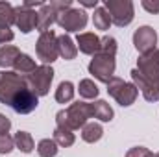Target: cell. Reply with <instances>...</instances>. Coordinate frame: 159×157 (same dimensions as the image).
<instances>
[{"instance_id": "1", "label": "cell", "mask_w": 159, "mask_h": 157, "mask_svg": "<svg viewBox=\"0 0 159 157\" xmlns=\"http://www.w3.org/2000/svg\"><path fill=\"white\" fill-rule=\"evenodd\" d=\"M131 79L137 89H141L144 100H159V52L154 50L146 56H141L137 69L131 70Z\"/></svg>"}, {"instance_id": "2", "label": "cell", "mask_w": 159, "mask_h": 157, "mask_svg": "<svg viewBox=\"0 0 159 157\" xmlns=\"http://www.w3.org/2000/svg\"><path fill=\"white\" fill-rule=\"evenodd\" d=\"M91 117H93V107H91V104H87V102H80L78 100L76 104L69 105L67 109L57 111V115H56V122H57V128H63V129L74 131V129L83 128Z\"/></svg>"}, {"instance_id": "3", "label": "cell", "mask_w": 159, "mask_h": 157, "mask_svg": "<svg viewBox=\"0 0 159 157\" xmlns=\"http://www.w3.org/2000/svg\"><path fill=\"white\" fill-rule=\"evenodd\" d=\"M26 79L24 76L17 74V72H2L0 74V104L4 105H11V100L22 91L26 89Z\"/></svg>"}, {"instance_id": "4", "label": "cell", "mask_w": 159, "mask_h": 157, "mask_svg": "<svg viewBox=\"0 0 159 157\" xmlns=\"http://www.w3.org/2000/svg\"><path fill=\"white\" fill-rule=\"evenodd\" d=\"M115 56L107 54V52H98L96 56H93L91 63H89V74H93L94 78L102 83H109V79L115 74Z\"/></svg>"}, {"instance_id": "5", "label": "cell", "mask_w": 159, "mask_h": 157, "mask_svg": "<svg viewBox=\"0 0 159 157\" xmlns=\"http://www.w3.org/2000/svg\"><path fill=\"white\" fill-rule=\"evenodd\" d=\"M107 94L113 96L122 107H128V105H131L137 100L139 89L133 83H128L122 78L113 76V78L109 79V83H107Z\"/></svg>"}, {"instance_id": "6", "label": "cell", "mask_w": 159, "mask_h": 157, "mask_svg": "<svg viewBox=\"0 0 159 157\" xmlns=\"http://www.w3.org/2000/svg\"><path fill=\"white\" fill-rule=\"evenodd\" d=\"M104 7L107 9L111 22L119 28L128 26L133 20V2L131 0H104Z\"/></svg>"}, {"instance_id": "7", "label": "cell", "mask_w": 159, "mask_h": 157, "mask_svg": "<svg viewBox=\"0 0 159 157\" xmlns=\"http://www.w3.org/2000/svg\"><path fill=\"white\" fill-rule=\"evenodd\" d=\"M69 7H72V0H54L50 4H44L37 11V15H39V19H37V30H39L41 34L48 32L50 26L56 22L57 15L61 11L69 9Z\"/></svg>"}, {"instance_id": "8", "label": "cell", "mask_w": 159, "mask_h": 157, "mask_svg": "<svg viewBox=\"0 0 159 157\" xmlns=\"http://www.w3.org/2000/svg\"><path fill=\"white\" fill-rule=\"evenodd\" d=\"M26 79V85L37 94V96H46L48 91H50V83L54 79V70L50 65H41L37 67L32 74L24 76Z\"/></svg>"}, {"instance_id": "9", "label": "cell", "mask_w": 159, "mask_h": 157, "mask_svg": "<svg viewBox=\"0 0 159 157\" xmlns=\"http://www.w3.org/2000/svg\"><path fill=\"white\" fill-rule=\"evenodd\" d=\"M35 52H37V57L44 65H52L57 57H59V48H57V35L48 30L44 34H41L37 44H35Z\"/></svg>"}, {"instance_id": "10", "label": "cell", "mask_w": 159, "mask_h": 157, "mask_svg": "<svg viewBox=\"0 0 159 157\" xmlns=\"http://www.w3.org/2000/svg\"><path fill=\"white\" fill-rule=\"evenodd\" d=\"M56 22L65 32H80V30H83L87 26V13L83 9L69 7V9H65V11H61L57 15Z\"/></svg>"}, {"instance_id": "11", "label": "cell", "mask_w": 159, "mask_h": 157, "mask_svg": "<svg viewBox=\"0 0 159 157\" xmlns=\"http://www.w3.org/2000/svg\"><path fill=\"white\" fill-rule=\"evenodd\" d=\"M133 44L137 48V52L141 56H146L150 52L156 50V44H157V34L154 28L150 26H141L135 30L133 34Z\"/></svg>"}, {"instance_id": "12", "label": "cell", "mask_w": 159, "mask_h": 157, "mask_svg": "<svg viewBox=\"0 0 159 157\" xmlns=\"http://www.w3.org/2000/svg\"><path fill=\"white\" fill-rule=\"evenodd\" d=\"M37 105H39V96H37L30 87H26V89H22V91L11 100V105H9V107H11L15 113H19V115H28V113L35 111Z\"/></svg>"}, {"instance_id": "13", "label": "cell", "mask_w": 159, "mask_h": 157, "mask_svg": "<svg viewBox=\"0 0 159 157\" xmlns=\"http://www.w3.org/2000/svg\"><path fill=\"white\" fill-rule=\"evenodd\" d=\"M37 11L32 7H26L24 4L15 7V26L22 34H30L32 30H37Z\"/></svg>"}, {"instance_id": "14", "label": "cell", "mask_w": 159, "mask_h": 157, "mask_svg": "<svg viewBox=\"0 0 159 157\" xmlns=\"http://www.w3.org/2000/svg\"><path fill=\"white\" fill-rule=\"evenodd\" d=\"M76 44H78L80 52L81 54H87V56H96L100 52V37L94 35V34H91V32L78 34Z\"/></svg>"}, {"instance_id": "15", "label": "cell", "mask_w": 159, "mask_h": 157, "mask_svg": "<svg viewBox=\"0 0 159 157\" xmlns=\"http://www.w3.org/2000/svg\"><path fill=\"white\" fill-rule=\"evenodd\" d=\"M57 48H59V56L67 61L74 59L78 54V46L74 44V41L70 39L69 35H59L57 37Z\"/></svg>"}, {"instance_id": "16", "label": "cell", "mask_w": 159, "mask_h": 157, "mask_svg": "<svg viewBox=\"0 0 159 157\" xmlns=\"http://www.w3.org/2000/svg\"><path fill=\"white\" fill-rule=\"evenodd\" d=\"M93 107V117L102 120V122H111L115 113H113V107L106 102V100H96L94 104H91Z\"/></svg>"}, {"instance_id": "17", "label": "cell", "mask_w": 159, "mask_h": 157, "mask_svg": "<svg viewBox=\"0 0 159 157\" xmlns=\"http://www.w3.org/2000/svg\"><path fill=\"white\" fill-rule=\"evenodd\" d=\"M19 56H20V50H19L17 46H11V44L2 46V48H0V67H2V69L13 67Z\"/></svg>"}, {"instance_id": "18", "label": "cell", "mask_w": 159, "mask_h": 157, "mask_svg": "<svg viewBox=\"0 0 159 157\" xmlns=\"http://www.w3.org/2000/svg\"><path fill=\"white\" fill-rule=\"evenodd\" d=\"M13 69H15V72L17 74H24V76H28V74H32L35 69H37V65H35V61L28 56V54H20L19 57H17V61H15V65H13Z\"/></svg>"}, {"instance_id": "19", "label": "cell", "mask_w": 159, "mask_h": 157, "mask_svg": "<svg viewBox=\"0 0 159 157\" xmlns=\"http://www.w3.org/2000/svg\"><path fill=\"white\" fill-rule=\"evenodd\" d=\"M102 135H104V129H102V126L96 124V122H89V124H85V126L81 128V139H83L85 142H91V144H93V142L100 141Z\"/></svg>"}, {"instance_id": "20", "label": "cell", "mask_w": 159, "mask_h": 157, "mask_svg": "<svg viewBox=\"0 0 159 157\" xmlns=\"http://www.w3.org/2000/svg\"><path fill=\"white\" fill-rule=\"evenodd\" d=\"M93 22H94V28H96V30H102V32L109 30V26L113 24V22H111V17H109V13H107L106 7H96V9H94Z\"/></svg>"}, {"instance_id": "21", "label": "cell", "mask_w": 159, "mask_h": 157, "mask_svg": "<svg viewBox=\"0 0 159 157\" xmlns=\"http://www.w3.org/2000/svg\"><path fill=\"white\" fill-rule=\"evenodd\" d=\"M72 98H74V85L70 81H61L59 87L56 89V102L69 104Z\"/></svg>"}, {"instance_id": "22", "label": "cell", "mask_w": 159, "mask_h": 157, "mask_svg": "<svg viewBox=\"0 0 159 157\" xmlns=\"http://www.w3.org/2000/svg\"><path fill=\"white\" fill-rule=\"evenodd\" d=\"M13 141H15V146L20 150V152H24V154H30V152H34V137L28 133V131H19L15 137H13Z\"/></svg>"}, {"instance_id": "23", "label": "cell", "mask_w": 159, "mask_h": 157, "mask_svg": "<svg viewBox=\"0 0 159 157\" xmlns=\"http://www.w3.org/2000/svg\"><path fill=\"white\" fill-rule=\"evenodd\" d=\"M15 24V7L9 2H0V28H9Z\"/></svg>"}, {"instance_id": "24", "label": "cell", "mask_w": 159, "mask_h": 157, "mask_svg": "<svg viewBox=\"0 0 159 157\" xmlns=\"http://www.w3.org/2000/svg\"><path fill=\"white\" fill-rule=\"evenodd\" d=\"M78 91H80V96L85 98V100H93V98H96L98 92H100L98 85H96L93 79H81L80 85H78Z\"/></svg>"}, {"instance_id": "25", "label": "cell", "mask_w": 159, "mask_h": 157, "mask_svg": "<svg viewBox=\"0 0 159 157\" xmlns=\"http://www.w3.org/2000/svg\"><path fill=\"white\" fill-rule=\"evenodd\" d=\"M54 141H56L57 146L67 148V146H72L76 139H74V133H72V131L63 129V128H56V129H54Z\"/></svg>"}, {"instance_id": "26", "label": "cell", "mask_w": 159, "mask_h": 157, "mask_svg": "<svg viewBox=\"0 0 159 157\" xmlns=\"http://www.w3.org/2000/svg\"><path fill=\"white\" fill-rule=\"evenodd\" d=\"M37 154L41 157H56L57 155V144L54 139H43L37 144Z\"/></svg>"}, {"instance_id": "27", "label": "cell", "mask_w": 159, "mask_h": 157, "mask_svg": "<svg viewBox=\"0 0 159 157\" xmlns=\"http://www.w3.org/2000/svg\"><path fill=\"white\" fill-rule=\"evenodd\" d=\"M13 148H15L13 137H9L7 133L6 135H0V154H9Z\"/></svg>"}, {"instance_id": "28", "label": "cell", "mask_w": 159, "mask_h": 157, "mask_svg": "<svg viewBox=\"0 0 159 157\" xmlns=\"http://www.w3.org/2000/svg\"><path fill=\"white\" fill-rule=\"evenodd\" d=\"M126 157H152V152L144 146H135L126 154Z\"/></svg>"}, {"instance_id": "29", "label": "cell", "mask_w": 159, "mask_h": 157, "mask_svg": "<svg viewBox=\"0 0 159 157\" xmlns=\"http://www.w3.org/2000/svg\"><path fill=\"white\" fill-rule=\"evenodd\" d=\"M141 4H143V7H144L148 13H154V15L159 13V0H154V2H152V0H143Z\"/></svg>"}, {"instance_id": "30", "label": "cell", "mask_w": 159, "mask_h": 157, "mask_svg": "<svg viewBox=\"0 0 159 157\" xmlns=\"http://www.w3.org/2000/svg\"><path fill=\"white\" fill-rule=\"evenodd\" d=\"M13 37H15V35H13V32H11L9 28H0V44L6 46L7 43L13 41Z\"/></svg>"}, {"instance_id": "31", "label": "cell", "mask_w": 159, "mask_h": 157, "mask_svg": "<svg viewBox=\"0 0 159 157\" xmlns=\"http://www.w3.org/2000/svg\"><path fill=\"white\" fill-rule=\"evenodd\" d=\"M9 128H11V120L0 113V135H6L9 131Z\"/></svg>"}, {"instance_id": "32", "label": "cell", "mask_w": 159, "mask_h": 157, "mask_svg": "<svg viewBox=\"0 0 159 157\" xmlns=\"http://www.w3.org/2000/svg\"><path fill=\"white\" fill-rule=\"evenodd\" d=\"M80 4H81L83 7H96L98 0H80Z\"/></svg>"}, {"instance_id": "33", "label": "cell", "mask_w": 159, "mask_h": 157, "mask_svg": "<svg viewBox=\"0 0 159 157\" xmlns=\"http://www.w3.org/2000/svg\"><path fill=\"white\" fill-rule=\"evenodd\" d=\"M152 157H159V154H152Z\"/></svg>"}, {"instance_id": "34", "label": "cell", "mask_w": 159, "mask_h": 157, "mask_svg": "<svg viewBox=\"0 0 159 157\" xmlns=\"http://www.w3.org/2000/svg\"><path fill=\"white\" fill-rule=\"evenodd\" d=\"M157 52H159V50H157Z\"/></svg>"}]
</instances>
